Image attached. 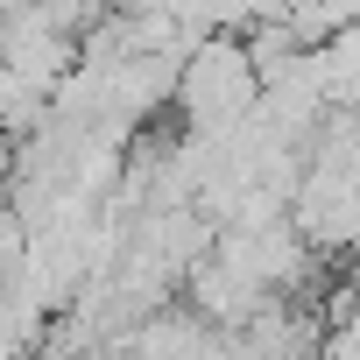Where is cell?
Returning <instances> with one entry per match:
<instances>
[{
    "label": "cell",
    "mask_w": 360,
    "mask_h": 360,
    "mask_svg": "<svg viewBox=\"0 0 360 360\" xmlns=\"http://www.w3.org/2000/svg\"><path fill=\"white\" fill-rule=\"evenodd\" d=\"M269 92V78H262V64L240 50V43H205V50H191V64H184V78H176V99H184V113H191V127H205V134H226V127H240L248 120V106Z\"/></svg>",
    "instance_id": "obj_1"
}]
</instances>
